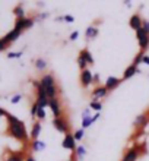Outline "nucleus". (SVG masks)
I'll list each match as a JSON object with an SVG mask.
<instances>
[{"instance_id":"1","label":"nucleus","mask_w":149,"mask_h":161,"mask_svg":"<svg viewBox=\"0 0 149 161\" xmlns=\"http://www.w3.org/2000/svg\"><path fill=\"white\" fill-rule=\"evenodd\" d=\"M6 120H8V133L12 138H15L19 142H28L29 141V133H28L25 123L22 120H19L16 116L10 114V113L6 116Z\"/></svg>"},{"instance_id":"2","label":"nucleus","mask_w":149,"mask_h":161,"mask_svg":"<svg viewBox=\"0 0 149 161\" xmlns=\"http://www.w3.org/2000/svg\"><path fill=\"white\" fill-rule=\"evenodd\" d=\"M40 84H41V86L45 89V92H47V95H48L50 100H53V98H59L57 97V94H59L57 82H56L54 76H53L51 73H45V75H43L41 79H40Z\"/></svg>"},{"instance_id":"3","label":"nucleus","mask_w":149,"mask_h":161,"mask_svg":"<svg viewBox=\"0 0 149 161\" xmlns=\"http://www.w3.org/2000/svg\"><path fill=\"white\" fill-rule=\"evenodd\" d=\"M35 86V89H37V104H38L40 108H45V107H48V103H50V98H48L47 92H45V89L41 86V84H40V80H34L32 82Z\"/></svg>"},{"instance_id":"4","label":"nucleus","mask_w":149,"mask_h":161,"mask_svg":"<svg viewBox=\"0 0 149 161\" xmlns=\"http://www.w3.org/2000/svg\"><path fill=\"white\" fill-rule=\"evenodd\" d=\"M53 126L56 127V130L60 132V133H63V135H66V133L70 132V123H69V120L66 119L64 116H61V117H54V119H53Z\"/></svg>"},{"instance_id":"5","label":"nucleus","mask_w":149,"mask_h":161,"mask_svg":"<svg viewBox=\"0 0 149 161\" xmlns=\"http://www.w3.org/2000/svg\"><path fill=\"white\" fill-rule=\"evenodd\" d=\"M135 32H136V38H137V42H139V47H141V51L145 53V50L149 47V34L143 28H139Z\"/></svg>"},{"instance_id":"6","label":"nucleus","mask_w":149,"mask_h":161,"mask_svg":"<svg viewBox=\"0 0 149 161\" xmlns=\"http://www.w3.org/2000/svg\"><path fill=\"white\" fill-rule=\"evenodd\" d=\"M34 22H35V19L25 16V18H22V19H16V21H15V26H13V28H15V30H18V31H21V32H24V31L29 30L31 26H34Z\"/></svg>"},{"instance_id":"7","label":"nucleus","mask_w":149,"mask_h":161,"mask_svg":"<svg viewBox=\"0 0 149 161\" xmlns=\"http://www.w3.org/2000/svg\"><path fill=\"white\" fill-rule=\"evenodd\" d=\"M48 107H50V110L54 117H61V116H63V107H61L60 98H53V100H50Z\"/></svg>"},{"instance_id":"8","label":"nucleus","mask_w":149,"mask_h":161,"mask_svg":"<svg viewBox=\"0 0 149 161\" xmlns=\"http://www.w3.org/2000/svg\"><path fill=\"white\" fill-rule=\"evenodd\" d=\"M79 80H81V85L83 88H88V86H91V85L94 84V73L91 72L89 69H85V70L81 72Z\"/></svg>"},{"instance_id":"9","label":"nucleus","mask_w":149,"mask_h":161,"mask_svg":"<svg viewBox=\"0 0 149 161\" xmlns=\"http://www.w3.org/2000/svg\"><path fill=\"white\" fill-rule=\"evenodd\" d=\"M61 147H63L64 149H69V151H76L77 142L75 141V138H73V133H72V132H69V133H66V135H64Z\"/></svg>"},{"instance_id":"10","label":"nucleus","mask_w":149,"mask_h":161,"mask_svg":"<svg viewBox=\"0 0 149 161\" xmlns=\"http://www.w3.org/2000/svg\"><path fill=\"white\" fill-rule=\"evenodd\" d=\"M139 155H141V149L137 148V147H132V148H129L127 151L124 153L121 161H137Z\"/></svg>"},{"instance_id":"11","label":"nucleus","mask_w":149,"mask_h":161,"mask_svg":"<svg viewBox=\"0 0 149 161\" xmlns=\"http://www.w3.org/2000/svg\"><path fill=\"white\" fill-rule=\"evenodd\" d=\"M107 95H108V91L104 85H98L92 89V100H95V101H99L101 98L107 97Z\"/></svg>"},{"instance_id":"12","label":"nucleus","mask_w":149,"mask_h":161,"mask_svg":"<svg viewBox=\"0 0 149 161\" xmlns=\"http://www.w3.org/2000/svg\"><path fill=\"white\" fill-rule=\"evenodd\" d=\"M129 25H130V28L135 31H137L139 28H142V25H143V19H142L141 15H132L130 16V21H129Z\"/></svg>"},{"instance_id":"13","label":"nucleus","mask_w":149,"mask_h":161,"mask_svg":"<svg viewBox=\"0 0 149 161\" xmlns=\"http://www.w3.org/2000/svg\"><path fill=\"white\" fill-rule=\"evenodd\" d=\"M120 82H121V79H119V78L115 76H108L105 80V84H104V86L107 88V91L110 92V91H114L117 86L120 85Z\"/></svg>"},{"instance_id":"14","label":"nucleus","mask_w":149,"mask_h":161,"mask_svg":"<svg viewBox=\"0 0 149 161\" xmlns=\"http://www.w3.org/2000/svg\"><path fill=\"white\" fill-rule=\"evenodd\" d=\"M148 123H149V116L146 114V113H142V114H139L136 119H135L133 125H135V127H137V129H143Z\"/></svg>"},{"instance_id":"15","label":"nucleus","mask_w":149,"mask_h":161,"mask_svg":"<svg viewBox=\"0 0 149 161\" xmlns=\"http://www.w3.org/2000/svg\"><path fill=\"white\" fill-rule=\"evenodd\" d=\"M40 135H41V122H37L32 125V127H31V132H29V139L31 141H37L40 138Z\"/></svg>"},{"instance_id":"16","label":"nucleus","mask_w":149,"mask_h":161,"mask_svg":"<svg viewBox=\"0 0 149 161\" xmlns=\"http://www.w3.org/2000/svg\"><path fill=\"white\" fill-rule=\"evenodd\" d=\"M21 35H22L21 31H18V30H15V28H13V30H10L8 34L4 35L3 38H4V41H6V42L12 44V42H15L18 38H21Z\"/></svg>"},{"instance_id":"17","label":"nucleus","mask_w":149,"mask_h":161,"mask_svg":"<svg viewBox=\"0 0 149 161\" xmlns=\"http://www.w3.org/2000/svg\"><path fill=\"white\" fill-rule=\"evenodd\" d=\"M136 73H141V70H139V68H136L135 64H130L129 68H126V70H124L123 76H121V80H127L130 79V78H133Z\"/></svg>"},{"instance_id":"18","label":"nucleus","mask_w":149,"mask_h":161,"mask_svg":"<svg viewBox=\"0 0 149 161\" xmlns=\"http://www.w3.org/2000/svg\"><path fill=\"white\" fill-rule=\"evenodd\" d=\"M99 119V113H95L94 116H88V117H82V129H88Z\"/></svg>"},{"instance_id":"19","label":"nucleus","mask_w":149,"mask_h":161,"mask_svg":"<svg viewBox=\"0 0 149 161\" xmlns=\"http://www.w3.org/2000/svg\"><path fill=\"white\" fill-rule=\"evenodd\" d=\"M47 148V144L44 142V141H31V149L34 151V153H40V151H44V149Z\"/></svg>"},{"instance_id":"20","label":"nucleus","mask_w":149,"mask_h":161,"mask_svg":"<svg viewBox=\"0 0 149 161\" xmlns=\"http://www.w3.org/2000/svg\"><path fill=\"white\" fill-rule=\"evenodd\" d=\"M98 34H99L98 28H97V26H94V25L88 26V28H86V31H85V37H86V40L97 38V37H98Z\"/></svg>"},{"instance_id":"21","label":"nucleus","mask_w":149,"mask_h":161,"mask_svg":"<svg viewBox=\"0 0 149 161\" xmlns=\"http://www.w3.org/2000/svg\"><path fill=\"white\" fill-rule=\"evenodd\" d=\"M25 158H26V155L24 153H12L6 157L4 161H25Z\"/></svg>"},{"instance_id":"22","label":"nucleus","mask_w":149,"mask_h":161,"mask_svg":"<svg viewBox=\"0 0 149 161\" xmlns=\"http://www.w3.org/2000/svg\"><path fill=\"white\" fill-rule=\"evenodd\" d=\"M81 56L86 60V63L88 64H94V56L91 54V51L88 50V48H83V50L81 51Z\"/></svg>"},{"instance_id":"23","label":"nucleus","mask_w":149,"mask_h":161,"mask_svg":"<svg viewBox=\"0 0 149 161\" xmlns=\"http://www.w3.org/2000/svg\"><path fill=\"white\" fill-rule=\"evenodd\" d=\"M13 15L16 16V19H22V18H25V9H24V6H22V4L15 6V9H13Z\"/></svg>"},{"instance_id":"24","label":"nucleus","mask_w":149,"mask_h":161,"mask_svg":"<svg viewBox=\"0 0 149 161\" xmlns=\"http://www.w3.org/2000/svg\"><path fill=\"white\" fill-rule=\"evenodd\" d=\"M34 64H35V69L40 70V72H44V70L47 69V62H45L44 59H37L34 62Z\"/></svg>"},{"instance_id":"25","label":"nucleus","mask_w":149,"mask_h":161,"mask_svg":"<svg viewBox=\"0 0 149 161\" xmlns=\"http://www.w3.org/2000/svg\"><path fill=\"white\" fill-rule=\"evenodd\" d=\"M89 108H91V110H95L97 113H99V111L102 110V103L101 101H95V100H91Z\"/></svg>"},{"instance_id":"26","label":"nucleus","mask_w":149,"mask_h":161,"mask_svg":"<svg viewBox=\"0 0 149 161\" xmlns=\"http://www.w3.org/2000/svg\"><path fill=\"white\" fill-rule=\"evenodd\" d=\"M75 153H76L75 155H76L77 160H82V158H83V157L86 155V148L83 147V145H79V147L76 148V151H75Z\"/></svg>"},{"instance_id":"27","label":"nucleus","mask_w":149,"mask_h":161,"mask_svg":"<svg viewBox=\"0 0 149 161\" xmlns=\"http://www.w3.org/2000/svg\"><path fill=\"white\" fill-rule=\"evenodd\" d=\"M83 136H85V129H82V127L73 132V138H75L76 142H81V141L83 139Z\"/></svg>"},{"instance_id":"28","label":"nucleus","mask_w":149,"mask_h":161,"mask_svg":"<svg viewBox=\"0 0 149 161\" xmlns=\"http://www.w3.org/2000/svg\"><path fill=\"white\" fill-rule=\"evenodd\" d=\"M77 66H79V69H81V70L88 69V63H86V60L83 59L81 54H79V57H77Z\"/></svg>"},{"instance_id":"29","label":"nucleus","mask_w":149,"mask_h":161,"mask_svg":"<svg viewBox=\"0 0 149 161\" xmlns=\"http://www.w3.org/2000/svg\"><path fill=\"white\" fill-rule=\"evenodd\" d=\"M24 51H9L8 53V57L9 59H21Z\"/></svg>"},{"instance_id":"30","label":"nucleus","mask_w":149,"mask_h":161,"mask_svg":"<svg viewBox=\"0 0 149 161\" xmlns=\"http://www.w3.org/2000/svg\"><path fill=\"white\" fill-rule=\"evenodd\" d=\"M45 116H47L45 108H38V111H37V119H38V122H41V120L45 119Z\"/></svg>"},{"instance_id":"31","label":"nucleus","mask_w":149,"mask_h":161,"mask_svg":"<svg viewBox=\"0 0 149 161\" xmlns=\"http://www.w3.org/2000/svg\"><path fill=\"white\" fill-rule=\"evenodd\" d=\"M143 54H145V53H142V51H141V53H139V54H137L136 57L133 59V63H132V64H135V66L137 68V66L142 63V57H143Z\"/></svg>"},{"instance_id":"32","label":"nucleus","mask_w":149,"mask_h":161,"mask_svg":"<svg viewBox=\"0 0 149 161\" xmlns=\"http://www.w3.org/2000/svg\"><path fill=\"white\" fill-rule=\"evenodd\" d=\"M38 104H37V103H34V104H32V106H31V116H32V117H37V111H38Z\"/></svg>"},{"instance_id":"33","label":"nucleus","mask_w":149,"mask_h":161,"mask_svg":"<svg viewBox=\"0 0 149 161\" xmlns=\"http://www.w3.org/2000/svg\"><path fill=\"white\" fill-rule=\"evenodd\" d=\"M9 46H10V44L4 41V38H0V51L8 50V47H9Z\"/></svg>"},{"instance_id":"34","label":"nucleus","mask_w":149,"mask_h":161,"mask_svg":"<svg viewBox=\"0 0 149 161\" xmlns=\"http://www.w3.org/2000/svg\"><path fill=\"white\" fill-rule=\"evenodd\" d=\"M21 100H22V95L21 94H16V95H13V97L10 98V103H12V104H18V103H21Z\"/></svg>"},{"instance_id":"35","label":"nucleus","mask_w":149,"mask_h":161,"mask_svg":"<svg viewBox=\"0 0 149 161\" xmlns=\"http://www.w3.org/2000/svg\"><path fill=\"white\" fill-rule=\"evenodd\" d=\"M77 37H79V31H73L72 34H70V37H69V40L70 41H76Z\"/></svg>"},{"instance_id":"36","label":"nucleus","mask_w":149,"mask_h":161,"mask_svg":"<svg viewBox=\"0 0 149 161\" xmlns=\"http://www.w3.org/2000/svg\"><path fill=\"white\" fill-rule=\"evenodd\" d=\"M63 21L64 22H69V24H72V22H75V18H73L72 15H64V16H63Z\"/></svg>"},{"instance_id":"37","label":"nucleus","mask_w":149,"mask_h":161,"mask_svg":"<svg viewBox=\"0 0 149 161\" xmlns=\"http://www.w3.org/2000/svg\"><path fill=\"white\" fill-rule=\"evenodd\" d=\"M142 28H143V30H145L146 32L149 34V21H143V25H142Z\"/></svg>"},{"instance_id":"38","label":"nucleus","mask_w":149,"mask_h":161,"mask_svg":"<svg viewBox=\"0 0 149 161\" xmlns=\"http://www.w3.org/2000/svg\"><path fill=\"white\" fill-rule=\"evenodd\" d=\"M142 63H143V64H148V66H149V56L143 54V57H142Z\"/></svg>"},{"instance_id":"39","label":"nucleus","mask_w":149,"mask_h":161,"mask_svg":"<svg viewBox=\"0 0 149 161\" xmlns=\"http://www.w3.org/2000/svg\"><path fill=\"white\" fill-rule=\"evenodd\" d=\"M8 114H9L8 111L4 110V108H2V107H0V117H6Z\"/></svg>"},{"instance_id":"40","label":"nucleus","mask_w":149,"mask_h":161,"mask_svg":"<svg viewBox=\"0 0 149 161\" xmlns=\"http://www.w3.org/2000/svg\"><path fill=\"white\" fill-rule=\"evenodd\" d=\"M88 116H91V108H86V110L82 113V117H88Z\"/></svg>"},{"instance_id":"41","label":"nucleus","mask_w":149,"mask_h":161,"mask_svg":"<svg viewBox=\"0 0 149 161\" xmlns=\"http://www.w3.org/2000/svg\"><path fill=\"white\" fill-rule=\"evenodd\" d=\"M25 161H37V160H35V158H34V157H32V155H26Z\"/></svg>"},{"instance_id":"42","label":"nucleus","mask_w":149,"mask_h":161,"mask_svg":"<svg viewBox=\"0 0 149 161\" xmlns=\"http://www.w3.org/2000/svg\"><path fill=\"white\" fill-rule=\"evenodd\" d=\"M94 82H99V75L98 73H94Z\"/></svg>"},{"instance_id":"43","label":"nucleus","mask_w":149,"mask_h":161,"mask_svg":"<svg viewBox=\"0 0 149 161\" xmlns=\"http://www.w3.org/2000/svg\"><path fill=\"white\" fill-rule=\"evenodd\" d=\"M45 18H47V13H43V15H40L38 19H45Z\"/></svg>"},{"instance_id":"44","label":"nucleus","mask_w":149,"mask_h":161,"mask_svg":"<svg viewBox=\"0 0 149 161\" xmlns=\"http://www.w3.org/2000/svg\"><path fill=\"white\" fill-rule=\"evenodd\" d=\"M56 21H57V22H63V16H59V18H56Z\"/></svg>"},{"instance_id":"45","label":"nucleus","mask_w":149,"mask_h":161,"mask_svg":"<svg viewBox=\"0 0 149 161\" xmlns=\"http://www.w3.org/2000/svg\"><path fill=\"white\" fill-rule=\"evenodd\" d=\"M75 160H76V158H75V157H72V158H69L67 161H75Z\"/></svg>"},{"instance_id":"46","label":"nucleus","mask_w":149,"mask_h":161,"mask_svg":"<svg viewBox=\"0 0 149 161\" xmlns=\"http://www.w3.org/2000/svg\"><path fill=\"white\" fill-rule=\"evenodd\" d=\"M75 161H76V160H75Z\"/></svg>"}]
</instances>
